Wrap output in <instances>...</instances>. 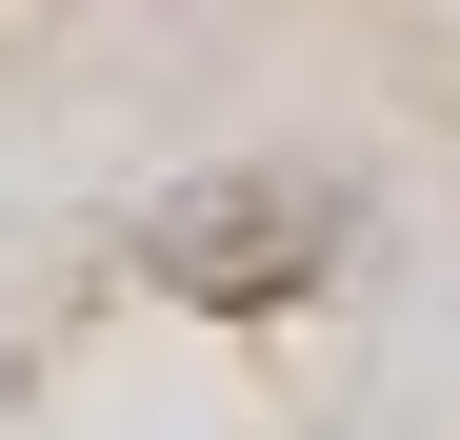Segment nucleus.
<instances>
[{"label": "nucleus", "instance_id": "f257e3e1", "mask_svg": "<svg viewBox=\"0 0 460 440\" xmlns=\"http://www.w3.org/2000/svg\"><path fill=\"white\" fill-rule=\"evenodd\" d=\"M321 260H341V180H200L140 220V280H181V301H280Z\"/></svg>", "mask_w": 460, "mask_h": 440}]
</instances>
